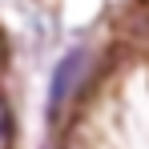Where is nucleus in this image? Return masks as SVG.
<instances>
[{
	"label": "nucleus",
	"mask_w": 149,
	"mask_h": 149,
	"mask_svg": "<svg viewBox=\"0 0 149 149\" xmlns=\"http://www.w3.org/2000/svg\"><path fill=\"white\" fill-rule=\"evenodd\" d=\"M85 77H89V52L85 49H73L52 73V85H49V121L61 129V121L69 117V109L77 105L81 89H85Z\"/></svg>",
	"instance_id": "obj_1"
},
{
	"label": "nucleus",
	"mask_w": 149,
	"mask_h": 149,
	"mask_svg": "<svg viewBox=\"0 0 149 149\" xmlns=\"http://www.w3.org/2000/svg\"><path fill=\"white\" fill-rule=\"evenodd\" d=\"M0 69H4V36H0Z\"/></svg>",
	"instance_id": "obj_2"
}]
</instances>
